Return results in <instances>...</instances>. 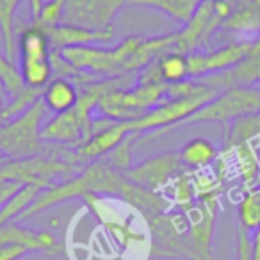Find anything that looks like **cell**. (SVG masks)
<instances>
[{
    "label": "cell",
    "mask_w": 260,
    "mask_h": 260,
    "mask_svg": "<svg viewBox=\"0 0 260 260\" xmlns=\"http://www.w3.org/2000/svg\"><path fill=\"white\" fill-rule=\"evenodd\" d=\"M166 91L168 84L160 80L155 62H152L141 72L136 86L121 87L104 94L96 109L111 121H134L166 100Z\"/></svg>",
    "instance_id": "cell-1"
},
{
    "label": "cell",
    "mask_w": 260,
    "mask_h": 260,
    "mask_svg": "<svg viewBox=\"0 0 260 260\" xmlns=\"http://www.w3.org/2000/svg\"><path fill=\"white\" fill-rule=\"evenodd\" d=\"M139 41H141V36H128L114 48H102L89 45V47L64 48L59 52L77 72L86 77L87 82H93V80L128 75L126 64H128L134 50L138 48Z\"/></svg>",
    "instance_id": "cell-2"
},
{
    "label": "cell",
    "mask_w": 260,
    "mask_h": 260,
    "mask_svg": "<svg viewBox=\"0 0 260 260\" xmlns=\"http://www.w3.org/2000/svg\"><path fill=\"white\" fill-rule=\"evenodd\" d=\"M45 102L38 100L25 112L8 121L0 123V152L9 160L29 159L43 153L41 128L45 118Z\"/></svg>",
    "instance_id": "cell-3"
},
{
    "label": "cell",
    "mask_w": 260,
    "mask_h": 260,
    "mask_svg": "<svg viewBox=\"0 0 260 260\" xmlns=\"http://www.w3.org/2000/svg\"><path fill=\"white\" fill-rule=\"evenodd\" d=\"M219 91L209 87L198 94L184 98H166L160 102L157 107L146 112L143 118L134 121H125L128 126L130 134H145V136H157L166 130L173 128L177 125H182L187 118H191L198 109H202L205 104H209L212 98H216Z\"/></svg>",
    "instance_id": "cell-4"
},
{
    "label": "cell",
    "mask_w": 260,
    "mask_h": 260,
    "mask_svg": "<svg viewBox=\"0 0 260 260\" xmlns=\"http://www.w3.org/2000/svg\"><path fill=\"white\" fill-rule=\"evenodd\" d=\"M79 166L66 159H59L50 153L29 157V159L8 160L0 168V182L13 180L22 185H40L48 189L52 185L64 182L79 173Z\"/></svg>",
    "instance_id": "cell-5"
},
{
    "label": "cell",
    "mask_w": 260,
    "mask_h": 260,
    "mask_svg": "<svg viewBox=\"0 0 260 260\" xmlns=\"http://www.w3.org/2000/svg\"><path fill=\"white\" fill-rule=\"evenodd\" d=\"M234 4L232 0H202L192 18L180 30H175V45L171 50L180 54L202 50L230 16Z\"/></svg>",
    "instance_id": "cell-6"
},
{
    "label": "cell",
    "mask_w": 260,
    "mask_h": 260,
    "mask_svg": "<svg viewBox=\"0 0 260 260\" xmlns=\"http://www.w3.org/2000/svg\"><path fill=\"white\" fill-rule=\"evenodd\" d=\"M18 57L20 73L25 86L45 89L52 80V62H50V41L43 29L36 25H27L18 34Z\"/></svg>",
    "instance_id": "cell-7"
},
{
    "label": "cell",
    "mask_w": 260,
    "mask_h": 260,
    "mask_svg": "<svg viewBox=\"0 0 260 260\" xmlns=\"http://www.w3.org/2000/svg\"><path fill=\"white\" fill-rule=\"evenodd\" d=\"M260 112V86H232L205 104L182 125L207 121H234L241 116Z\"/></svg>",
    "instance_id": "cell-8"
},
{
    "label": "cell",
    "mask_w": 260,
    "mask_h": 260,
    "mask_svg": "<svg viewBox=\"0 0 260 260\" xmlns=\"http://www.w3.org/2000/svg\"><path fill=\"white\" fill-rule=\"evenodd\" d=\"M219 200H198L187 216V256L192 260H212V239Z\"/></svg>",
    "instance_id": "cell-9"
},
{
    "label": "cell",
    "mask_w": 260,
    "mask_h": 260,
    "mask_svg": "<svg viewBox=\"0 0 260 260\" xmlns=\"http://www.w3.org/2000/svg\"><path fill=\"white\" fill-rule=\"evenodd\" d=\"M153 241V253L160 256L187 255V216L182 210L160 212L146 217Z\"/></svg>",
    "instance_id": "cell-10"
},
{
    "label": "cell",
    "mask_w": 260,
    "mask_h": 260,
    "mask_svg": "<svg viewBox=\"0 0 260 260\" xmlns=\"http://www.w3.org/2000/svg\"><path fill=\"white\" fill-rule=\"evenodd\" d=\"M130 0H66L61 23L91 30L112 29V20Z\"/></svg>",
    "instance_id": "cell-11"
},
{
    "label": "cell",
    "mask_w": 260,
    "mask_h": 260,
    "mask_svg": "<svg viewBox=\"0 0 260 260\" xmlns=\"http://www.w3.org/2000/svg\"><path fill=\"white\" fill-rule=\"evenodd\" d=\"M182 171H185V168L182 166L178 152H166L132 166L125 173V177L136 185L159 192L166 189Z\"/></svg>",
    "instance_id": "cell-12"
},
{
    "label": "cell",
    "mask_w": 260,
    "mask_h": 260,
    "mask_svg": "<svg viewBox=\"0 0 260 260\" xmlns=\"http://www.w3.org/2000/svg\"><path fill=\"white\" fill-rule=\"evenodd\" d=\"M251 41L242 40L219 47L216 50H198L187 54L189 79H203V77L217 75V73H223L235 68L248 55L249 48H251Z\"/></svg>",
    "instance_id": "cell-13"
},
{
    "label": "cell",
    "mask_w": 260,
    "mask_h": 260,
    "mask_svg": "<svg viewBox=\"0 0 260 260\" xmlns=\"http://www.w3.org/2000/svg\"><path fill=\"white\" fill-rule=\"evenodd\" d=\"M93 136V126L79 116L75 109L55 114L41 128V141L45 145H55L75 152Z\"/></svg>",
    "instance_id": "cell-14"
},
{
    "label": "cell",
    "mask_w": 260,
    "mask_h": 260,
    "mask_svg": "<svg viewBox=\"0 0 260 260\" xmlns=\"http://www.w3.org/2000/svg\"><path fill=\"white\" fill-rule=\"evenodd\" d=\"M200 82L214 87L219 93L232 86H258L260 84V36H256L251 41V48H249L248 55L235 68L223 73H217V75L203 77V79H200Z\"/></svg>",
    "instance_id": "cell-15"
},
{
    "label": "cell",
    "mask_w": 260,
    "mask_h": 260,
    "mask_svg": "<svg viewBox=\"0 0 260 260\" xmlns=\"http://www.w3.org/2000/svg\"><path fill=\"white\" fill-rule=\"evenodd\" d=\"M126 123L111 121L104 118V126L98 128L82 146L75 150V159L79 160H100L102 157H107L123 139L128 136Z\"/></svg>",
    "instance_id": "cell-16"
},
{
    "label": "cell",
    "mask_w": 260,
    "mask_h": 260,
    "mask_svg": "<svg viewBox=\"0 0 260 260\" xmlns=\"http://www.w3.org/2000/svg\"><path fill=\"white\" fill-rule=\"evenodd\" d=\"M45 32L48 36L52 50H64V48L72 47H89V45L96 43H107V41L114 40L116 36L114 27L107 30H91L77 25H64V23H59V25L52 27V29L45 30Z\"/></svg>",
    "instance_id": "cell-17"
},
{
    "label": "cell",
    "mask_w": 260,
    "mask_h": 260,
    "mask_svg": "<svg viewBox=\"0 0 260 260\" xmlns=\"http://www.w3.org/2000/svg\"><path fill=\"white\" fill-rule=\"evenodd\" d=\"M0 244H22L30 251H57V241L50 232H36L18 223L0 226Z\"/></svg>",
    "instance_id": "cell-18"
},
{
    "label": "cell",
    "mask_w": 260,
    "mask_h": 260,
    "mask_svg": "<svg viewBox=\"0 0 260 260\" xmlns=\"http://www.w3.org/2000/svg\"><path fill=\"white\" fill-rule=\"evenodd\" d=\"M173 45H175V32L162 34V36H153V38H141L138 48L134 50L128 64H126V73L132 75L136 72H143L146 66L152 64L164 52L171 50Z\"/></svg>",
    "instance_id": "cell-19"
},
{
    "label": "cell",
    "mask_w": 260,
    "mask_h": 260,
    "mask_svg": "<svg viewBox=\"0 0 260 260\" xmlns=\"http://www.w3.org/2000/svg\"><path fill=\"white\" fill-rule=\"evenodd\" d=\"M41 100L45 102L48 111L55 114H62L73 109L79 100V87L73 80L62 79V77H54L50 82L45 86Z\"/></svg>",
    "instance_id": "cell-20"
},
{
    "label": "cell",
    "mask_w": 260,
    "mask_h": 260,
    "mask_svg": "<svg viewBox=\"0 0 260 260\" xmlns=\"http://www.w3.org/2000/svg\"><path fill=\"white\" fill-rule=\"evenodd\" d=\"M224 32L255 34L260 36V13L256 11L253 0H237L232 13L221 25Z\"/></svg>",
    "instance_id": "cell-21"
},
{
    "label": "cell",
    "mask_w": 260,
    "mask_h": 260,
    "mask_svg": "<svg viewBox=\"0 0 260 260\" xmlns=\"http://www.w3.org/2000/svg\"><path fill=\"white\" fill-rule=\"evenodd\" d=\"M258 138H260V112L241 116V118L230 121L228 134L223 143V155L232 153L241 145H251Z\"/></svg>",
    "instance_id": "cell-22"
},
{
    "label": "cell",
    "mask_w": 260,
    "mask_h": 260,
    "mask_svg": "<svg viewBox=\"0 0 260 260\" xmlns=\"http://www.w3.org/2000/svg\"><path fill=\"white\" fill-rule=\"evenodd\" d=\"M178 157L185 171H202L207 170L212 162H216L219 152L207 138H194L182 146Z\"/></svg>",
    "instance_id": "cell-23"
},
{
    "label": "cell",
    "mask_w": 260,
    "mask_h": 260,
    "mask_svg": "<svg viewBox=\"0 0 260 260\" xmlns=\"http://www.w3.org/2000/svg\"><path fill=\"white\" fill-rule=\"evenodd\" d=\"M200 4L202 0H130V6L155 9L184 25L192 18Z\"/></svg>",
    "instance_id": "cell-24"
},
{
    "label": "cell",
    "mask_w": 260,
    "mask_h": 260,
    "mask_svg": "<svg viewBox=\"0 0 260 260\" xmlns=\"http://www.w3.org/2000/svg\"><path fill=\"white\" fill-rule=\"evenodd\" d=\"M155 68L159 73L160 80L164 84H178L189 79V62L187 54H180V52L168 50L164 52L160 57H157Z\"/></svg>",
    "instance_id": "cell-25"
},
{
    "label": "cell",
    "mask_w": 260,
    "mask_h": 260,
    "mask_svg": "<svg viewBox=\"0 0 260 260\" xmlns=\"http://www.w3.org/2000/svg\"><path fill=\"white\" fill-rule=\"evenodd\" d=\"M41 191H43V187H40V185H22L16 191V194H13L9 198V202L0 209V226L9 223H18L20 216L32 205L34 200L40 196Z\"/></svg>",
    "instance_id": "cell-26"
},
{
    "label": "cell",
    "mask_w": 260,
    "mask_h": 260,
    "mask_svg": "<svg viewBox=\"0 0 260 260\" xmlns=\"http://www.w3.org/2000/svg\"><path fill=\"white\" fill-rule=\"evenodd\" d=\"M22 0H0V38L4 43V54L9 61L16 57V9Z\"/></svg>",
    "instance_id": "cell-27"
},
{
    "label": "cell",
    "mask_w": 260,
    "mask_h": 260,
    "mask_svg": "<svg viewBox=\"0 0 260 260\" xmlns=\"http://www.w3.org/2000/svg\"><path fill=\"white\" fill-rule=\"evenodd\" d=\"M239 226L246 232H255L260 228V182L242 194L241 202L237 205Z\"/></svg>",
    "instance_id": "cell-28"
},
{
    "label": "cell",
    "mask_w": 260,
    "mask_h": 260,
    "mask_svg": "<svg viewBox=\"0 0 260 260\" xmlns=\"http://www.w3.org/2000/svg\"><path fill=\"white\" fill-rule=\"evenodd\" d=\"M166 189L171 191V207H177L182 212H187L189 209L196 205V187H194V178L189 175L187 171H182Z\"/></svg>",
    "instance_id": "cell-29"
},
{
    "label": "cell",
    "mask_w": 260,
    "mask_h": 260,
    "mask_svg": "<svg viewBox=\"0 0 260 260\" xmlns=\"http://www.w3.org/2000/svg\"><path fill=\"white\" fill-rule=\"evenodd\" d=\"M235 155V166L241 177L244 178L246 187H253L256 185L260 178V162L253 145H241L232 152Z\"/></svg>",
    "instance_id": "cell-30"
},
{
    "label": "cell",
    "mask_w": 260,
    "mask_h": 260,
    "mask_svg": "<svg viewBox=\"0 0 260 260\" xmlns=\"http://www.w3.org/2000/svg\"><path fill=\"white\" fill-rule=\"evenodd\" d=\"M25 82L22 79L20 70L6 57V54L0 52V89L4 91L9 98H15L25 89Z\"/></svg>",
    "instance_id": "cell-31"
},
{
    "label": "cell",
    "mask_w": 260,
    "mask_h": 260,
    "mask_svg": "<svg viewBox=\"0 0 260 260\" xmlns=\"http://www.w3.org/2000/svg\"><path fill=\"white\" fill-rule=\"evenodd\" d=\"M138 138L139 134H128L104 160L116 171L125 175L132 168V146H134V141H138Z\"/></svg>",
    "instance_id": "cell-32"
},
{
    "label": "cell",
    "mask_w": 260,
    "mask_h": 260,
    "mask_svg": "<svg viewBox=\"0 0 260 260\" xmlns=\"http://www.w3.org/2000/svg\"><path fill=\"white\" fill-rule=\"evenodd\" d=\"M66 0H45L43 8H41L40 15L36 20H32V25L40 27L43 30H48L52 27L59 25L62 20V13H64Z\"/></svg>",
    "instance_id": "cell-33"
},
{
    "label": "cell",
    "mask_w": 260,
    "mask_h": 260,
    "mask_svg": "<svg viewBox=\"0 0 260 260\" xmlns=\"http://www.w3.org/2000/svg\"><path fill=\"white\" fill-rule=\"evenodd\" d=\"M27 253L30 249L22 244H0V260H20Z\"/></svg>",
    "instance_id": "cell-34"
},
{
    "label": "cell",
    "mask_w": 260,
    "mask_h": 260,
    "mask_svg": "<svg viewBox=\"0 0 260 260\" xmlns=\"http://www.w3.org/2000/svg\"><path fill=\"white\" fill-rule=\"evenodd\" d=\"M237 260H251V249H249V232L239 226L237 232Z\"/></svg>",
    "instance_id": "cell-35"
},
{
    "label": "cell",
    "mask_w": 260,
    "mask_h": 260,
    "mask_svg": "<svg viewBox=\"0 0 260 260\" xmlns=\"http://www.w3.org/2000/svg\"><path fill=\"white\" fill-rule=\"evenodd\" d=\"M22 187V184L18 182H13V180H6V182H0V209L9 202L13 194H16V191Z\"/></svg>",
    "instance_id": "cell-36"
},
{
    "label": "cell",
    "mask_w": 260,
    "mask_h": 260,
    "mask_svg": "<svg viewBox=\"0 0 260 260\" xmlns=\"http://www.w3.org/2000/svg\"><path fill=\"white\" fill-rule=\"evenodd\" d=\"M249 249H251V260H260V228L249 234Z\"/></svg>",
    "instance_id": "cell-37"
},
{
    "label": "cell",
    "mask_w": 260,
    "mask_h": 260,
    "mask_svg": "<svg viewBox=\"0 0 260 260\" xmlns=\"http://www.w3.org/2000/svg\"><path fill=\"white\" fill-rule=\"evenodd\" d=\"M43 4H45V0H29V9H30V16H32V20L38 18V15H40Z\"/></svg>",
    "instance_id": "cell-38"
},
{
    "label": "cell",
    "mask_w": 260,
    "mask_h": 260,
    "mask_svg": "<svg viewBox=\"0 0 260 260\" xmlns=\"http://www.w3.org/2000/svg\"><path fill=\"white\" fill-rule=\"evenodd\" d=\"M4 111H6V104H4V91L0 89V123L4 121Z\"/></svg>",
    "instance_id": "cell-39"
},
{
    "label": "cell",
    "mask_w": 260,
    "mask_h": 260,
    "mask_svg": "<svg viewBox=\"0 0 260 260\" xmlns=\"http://www.w3.org/2000/svg\"><path fill=\"white\" fill-rule=\"evenodd\" d=\"M8 160H9V159H8V157H6V155H4V153L0 152V168L4 166V164H6V162H8Z\"/></svg>",
    "instance_id": "cell-40"
},
{
    "label": "cell",
    "mask_w": 260,
    "mask_h": 260,
    "mask_svg": "<svg viewBox=\"0 0 260 260\" xmlns=\"http://www.w3.org/2000/svg\"><path fill=\"white\" fill-rule=\"evenodd\" d=\"M253 4H255L256 11H258V13H260V0H253Z\"/></svg>",
    "instance_id": "cell-41"
},
{
    "label": "cell",
    "mask_w": 260,
    "mask_h": 260,
    "mask_svg": "<svg viewBox=\"0 0 260 260\" xmlns=\"http://www.w3.org/2000/svg\"><path fill=\"white\" fill-rule=\"evenodd\" d=\"M258 182H260V178H258Z\"/></svg>",
    "instance_id": "cell-42"
}]
</instances>
